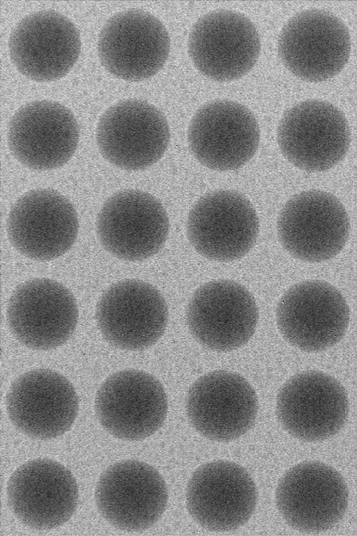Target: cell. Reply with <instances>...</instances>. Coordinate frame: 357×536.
Instances as JSON below:
<instances>
[{"label":"cell","instance_id":"obj_1","mask_svg":"<svg viewBox=\"0 0 357 536\" xmlns=\"http://www.w3.org/2000/svg\"><path fill=\"white\" fill-rule=\"evenodd\" d=\"M349 308L340 292L328 283H296L280 297L276 310L278 329L292 345L307 352L326 350L344 336Z\"/></svg>","mask_w":357,"mask_h":536},{"label":"cell","instance_id":"obj_2","mask_svg":"<svg viewBox=\"0 0 357 536\" xmlns=\"http://www.w3.org/2000/svg\"><path fill=\"white\" fill-rule=\"evenodd\" d=\"M277 230L283 248L303 261L317 262L337 255L348 239L350 223L341 202L321 191H303L284 204Z\"/></svg>","mask_w":357,"mask_h":536},{"label":"cell","instance_id":"obj_3","mask_svg":"<svg viewBox=\"0 0 357 536\" xmlns=\"http://www.w3.org/2000/svg\"><path fill=\"white\" fill-rule=\"evenodd\" d=\"M283 156L307 172L327 170L346 155L350 131L343 113L321 100L301 102L282 117L277 132Z\"/></svg>","mask_w":357,"mask_h":536},{"label":"cell","instance_id":"obj_4","mask_svg":"<svg viewBox=\"0 0 357 536\" xmlns=\"http://www.w3.org/2000/svg\"><path fill=\"white\" fill-rule=\"evenodd\" d=\"M170 133L164 114L154 105L139 99L115 103L100 117L96 142L102 156L127 170L151 166L165 154Z\"/></svg>","mask_w":357,"mask_h":536},{"label":"cell","instance_id":"obj_5","mask_svg":"<svg viewBox=\"0 0 357 536\" xmlns=\"http://www.w3.org/2000/svg\"><path fill=\"white\" fill-rule=\"evenodd\" d=\"M170 40L153 15L132 8L111 17L102 27L98 53L102 66L126 81L138 82L155 75L165 65Z\"/></svg>","mask_w":357,"mask_h":536},{"label":"cell","instance_id":"obj_6","mask_svg":"<svg viewBox=\"0 0 357 536\" xmlns=\"http://www.w3.org/2000/svg\"><path fill=\"white\" fill-rule=\"evenodd\" d=\"M350 50V36L344 24L332 13L319 9L294 15L278 40V52L284 66L310 82H321L339 73Z\"/></svg>","mask_w":357,"mask_h":536},{"label":"cell","instance_id":"obj_7","mask_svg":"<svg viewBox=\"0 0 357 536\" xmlns=\"http://www.w3.org/2000/svg\"><path fill=\"white\" fill-rule=\"evenodd\" d=\"M169 219L162 204L152 195L128 189L105 202L96 221V232L105 250L121 260L147 259L163 247Z\"/></svg>","mask_w":357,"mask_h":536},{"label":"cell","instance_id":"obj_8","mask_svg":"<svg viewBox=\"0 0 357 536\" xmlns=\"http://www.w3.org/2000/svg\"><path fill=\"white\" fill-rule=\"evenodd\" d=\"M168 402L162 384L140 370L126 369L109 375L95 399L98 419L114 436L127 440L144 439L162 425Z\"/></svg>","mask_w":357,"mask_h":536},{"label":"cell","instance_id":"obj_9","mask_svg":"<svg viewBox=\"0 0 357 536\" xmlns=\"http://www.w3.org/2000/svg\"><path fill=\"white\" fill-rule=\"evenodd\" d=\"M8 326L25 346L47 350L63 345L73 335L78 308L72 292L49 278H34L18 285L8 301Z\"/></svg>","mask_w":357,"mask_h":536},{"label":"cell","instance_id":"obj_10","mask_svg":"<svg viewBox=\"0 0 357 536\" xmlns=\"http://www.w3.org/2000/svg\"><path fill=\"white\" fill-rule=\"evenodd\" d=\"M260 39L253 23L245 15L216 10L200 17L188 38V52L196 68L219 82L247 74L256 64Z\"/></svg>","mask_w":357,"mask_h":536},{"label":"cell","instance_id":"obj_11","mask_svg":"<svg viewBox=\"0 0 357 536\" xmlns=\"http://www.w3.org/2000/svg\"><path fill=\"white\" fill-rule=\"evenodd\" d=\"M258 233L255 209L235 191L218 190L204 195L188 217L189 241L197 252L212 260L243 257L253 247Z\"/></svg>","mask_w":357,"mask_h":536},{"label":"cell","instance_id":"obj_12","mask_svg":"<svg viewBox=\"0 0 357 536\" xmlns=\"http://www.w3.org/2000/svg\"><path fill=\"white\" fill-rule=\"evenodd\" d=\"M98 328L114 346L141 350L154 345L168 322V308L151 284L126 279L112 284L102 295L96 311Z\"/></svg>","mask_w":357,"mask_h":536},{"label":"cell","instance_id":"obj_13","mask_svg":"<svg viewBox=\"0 0 357 536\" xmlns=\"http://www.w3.org/2000/svg\"><path fill=\"white\" fill-rule=\"evenodd\" d=\"M252 294L241 284L218 280L201 285L192 296L186 320L193 337L215 351H229L248 342L258 322Z\"/></svg>","mask_w":357,"mask_h":536},{"label":"cell","instance_id":"obj_14","mask_svg":"<svg viewBox=\"0 0 357 536\" xmlns=\"http://www.w3.org/2000/svg\"><path fill=\"white\" fill-rule=\"evenodd\" d=\"M95 499L100 514L121 530L140 531L154 525L168 501L166 484L149 464L126 460L109 466L98 482Z\"/></svg>","mask_w":357,"mask_h":536},{"label":"cell","instance_id":"obj_15","mask_svg":"<svg viewBox=\"0 0 357 536\" xmlns=\"http://www.w3.org/2000/svg\"><path fill=\"white\" fill-rule=\"evenodd\" d=\"M78 218L72 203L51 189H35L21 196L7 220L10 242L20 253L35 260L56 259L73 246Z\"/></svg>","mask_w":357,"mask_h":536},{"label":"cell","instance_id":"obj_16","mask_svg":"<svg viewBox=\"0 0 357 536\" xmlns=\"http://www.w3.org/2000/svg\"><path fill=\"white\" fill-rule=\"evenodd\" d=\"M259 128L252 112L228 100L208 103L192 117L188 141L193 156L203 165L226 171L244 165L254 156Z\"/></svg>","mask_w":357,"mask_h":536},{"label":"cell","instance_id":"obj_17","mask_svg":"<svg viewBox=\"0 0 357 536\" xmlns=\"http://www.w3.org/2000/svg\"><path fill=\"white\" fill-rule=\"evenodd\" d=\"M278 417L290 434L317 441L337 433L347 420L349 402L344 388L332 376L317 371L301 372L280 388Z\"/></svg>","mask_w":357,"mask_h":536},{"label":"cell","instance_id":"obj_18","mask_svg":"<svg viewBox=\"0 0 357 536\" xmlns=\"http://www.w3.org/2000/svg\"><path fill=\"white\" fill-rule=\"evenodd\" d=\"M17 70L37 82L64 77L81 51L79 32L61 13L38 11L24 17L13 30L8 43Z\"/></svg>","mask_w":357,"mask_h":536},{"label":"cell","instance_id":"obj_19","mask_svg":"<svg viewBox=\"0 0 357 536\" xmlns=\"http://www.w3.org/2000/svg\"><path fill=\"white\" fill-rule=\"evenodd\" d=\"M6 403L8 415L16 428L43 440L68 431L79 409L72 383L63 375L47 368L29 371L15 380Z\"/></svg>","mask_w":357,"mask_h":536},{"label":"cell","instance_id":"obj_20","mask_svg":"<svg viewBox=\"0 0 357 536\" xmlns=\"http://www.w3.org/2000/svg\"><path fill=\"white\" fill-rule=\"evenodd\" d=\"M276 503L292 528L305 532L326 530L343 517L348 490L340 474L319 462H304L289 469L280 480Z\"/></svg>","mask_w":357,"mask_h":536},{"label":"cell","instance_id":"obj_21","mask_svg":"<svg viewBox=\"0 0 357 536\" xmlns=\"http://www.w3.org/2000/svg\"><path fill=\"white\" fill-rule=\"evenodd\" d=\"M8 504L16 517L36 530H50L66 523L78 502V487L71 472L48 459L29 461L10 475Z\"/></svg>","mask_w":357,"mask_h":536},{"label":"cell","instance_id":"obj_22","mask_svg":"<svg viewBox=\"0 0 357 536\" xmlns=\"http://www.w3.org/2000/svg\"><path fill=\"white\" fill-rule=\"evenodd\" d=\"M79 139V126L72 112L51 100L33 101L21 107L8 125L11 153L33 170L63 166L75 152Z\"/></svg>","mask_w":357,"mask_h":536},{"label":"cell","instance_id":"obj_23","mask_svg":"<svg viewBox=\"0 0 357 536\" xmlns=\"http://www.w3.org/2000/svg\"><path fill=\"white\" fill-rule=\"evenodd\" d=\"M186 411L191 424L200 434L213 440L229 441L252 428L258 412V400L243 376L215 371L191 385Z\"/></svg>","mask_w":357,"mask_h":536},{"label":"cell","instance_id":"obj_24","mask_svg":"<svg viewBox=\"0 0 357 536\" xmlns=\"http://www.w3.org/2000/svg\"><path fill=\"white\" fill-rule=\"evenodd\" d=\"M187 506L202 527L214 531L235 530L252 516L257 500L255 484L241 466L215 461L197 468L189 480Z\"/></svg>","mask_w":357,"mask_h":536}]
</instances>
